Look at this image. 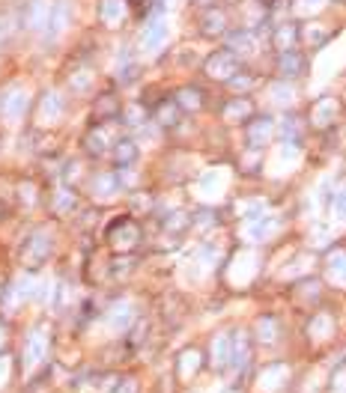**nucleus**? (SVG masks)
Returning <instances> with one entry per match:
<instances>
[{
  "label": "nucleus",
  "instance_id": "3",
  "mask_svg": "<svg viewBox=\"0 0 346 393\" xmlns=\"http://www.w3.org/2000/svg\"><path fill=\"white\" fill-rule=\"evenodd\" d=\"M108 242L114 244V248H135V244L140 242V227L131 218H117L114 223L108 227Z\"/></svg>",
  "mask_w": 346,
  "mask_h": 393
},
{
  "label": "nucleus",
  "instance_id": "37",
  "mask_svg": "<svg viewBox=\"0 0 346 393\" xmlns=\"http://www.w3.org/2000/svg\"><path fill=\"white\" fill-rule=\"evenodd\" d=\"M131 265H135V260H131V256H126V260H114V274H117V277L129 274V272H131Z\"/></svg>",
  "mask_w": 346,
  "mask_h": 393
},
{
  "label": "nucleus",
  "instance_id": "7",
  "mask_svg": "<svg viewBox=\"0 0 346 393\" xmlns=\"http://www.w3.org/2000/svg\"><path fill=\"white\" fill-rule=\"evenodd\" d=\"M301 42V27L293 24V21H277L272 27V48L281 54V51H293L296 45Z\"/></svg>",
  "mask_w": 346,
  "mask_h": 393
},
{
  "label": "nucleus",
  "instance_id": "5",
  "mask_svg": "<svg viewBox=\"0 0 346 393\" xmlns=\"http://www.w3.org/2000/svg\"><path fill=\"white\" fill-rule=\"evenodd\" d=\"M272 134H275V119L272 117H251L248 126H245V138H248L251 149H263V146L272 140Z\"/></svg>",
  "mask_w": 346,
  "mask_h": 393
},
{
  "label": "nucleus",
  "instance_id": "10",
  "mask_svg": "<svg viewBox=\"0 0 346 393\" xmlns=\"http://www.w3.org/2000/svg\"><path fill=\"white\" fill-rule=\"evenodd\" d=\"M48 13H51V6L45 3V0H30V3L24 6V27L27 30H45Z\"/></svg>",
  "mask_w": 346,
  "mask_h": 393
},
{
  "label": "nucleus",
  "instance_id": "33",
  "mask_svg": "<svg viewBox=\"0 0 346 393\" xmlns=\"http://www.w3.org/2000/svg\"><path fill=\"white\" fill-rule=\"evenodd\" d=\"M110 313H114V316H110V322H114L117 328H120V325H129V322H131V307H129V304H117Z\"/></svg>",
  "mask_w": 346,
  "mask_h": 393
},
{
  "label": "nucleus",
  "instance_id": "29",
  "mask_svg": "<svg viewBox=\"0 0 346 393\" xmlns=\"http://www.w3.org/2000/svg\"><path fill=\"white\" fill-rule=\"evenodd\" d=\"M227 87H230V89H236V93H248V89L257 87V75H251V72H239V75H233V77H230Z\"/></svg>",
  "mask_w": 346,
  "mask_h": 393
},
{
  "label": "nucleus",
  "instance_id": "30",
  "mask_svg": "<svg viewBox=\"0 0 346 393\" xmlns=\"http://www.w3.org/2000/svg\"><path fill=\"white\" fill-rule=\"evenodd\" d=\"M281 134L287 140H301V134H305V126H301V119L298 117H287L281 122Z\"/></svg>",
  "mask_w": 346,
  "mask_h": 393
},
{
  "label": "nucleus",
  "instance_id": "35",
  "mask_svg": "<svg viewBox=\"0 0 346 393\" xmlns=\"http://www.w3.org/2000/svg\"><path fill=\"white\" fill-rule=\"evenodd\" d=\"M257 328H260V340H275V334H277V322L272 319V316H266V319H260V325H257Z\"/></svg>",
  "mask_w": 346,
  "mask_h": 393
},
{
  "label": "nucleus",
  "instance_id": "21",
  "mask_svg": "<svg viewBox=\"0 0 346 393\" xmlns=\"http://www.w3.org/2000/svg\"><path fill=\"white\" fill-rule=\"evenodd\" d=\"M114 161L120 167H129V164H135L138 161V143L135 140H129V138H122L114 143Z\"/></svg>",
  "mask_w": 346,
  "mask_h": 393
},
{
  "label": "nucleus",
  "instance_id": "17",
  "mask_svg": "<svg viewBox=\"0 0 346 393\" xmlns=\"http://www.w3.org/2000/svg\"><path fill=\"white\" fill-rule=\"evenodd\" d=\"M122 15H126V0H102L99 3V21L108 27H114L122 21Z\"/></svg>",
  "mask_w": 346,
  "mask_h": 393
},
{
  "label": "nucleus",
  "instance_id": "28",
  "mask_svg": "<svg viewBox=\"0 0 346 393\" xmlns=\"http://www.w3.org/2000/svg\"><path fill=\"white\" fill-rule=\"evenodd\" d=\"M120 119L126 122V126H143V122H147V107L143 105H129V107H122Z\"/></svg>",
  "mask_w": 346,
  "mask_h": 393
},
{
  "label": "nucleus",
  "instance_id": "32",
  "mask_svg": "<svg viewBox=\"0 0 346 393\" xmlns=\"http://www.w3.org/2000/svg\"><path fill=\"white\" fill-rule=\"evenodd\" d=\"M272 96H277L275 98V102H281V105H289V102H293V87H289V81H281V84H275L272 87Z\"/></svg>",
  "mask_w": 346,
  "mask_h": 393
},
{
  "label": "nucleus",
  "instance_id": "31",
  "mask_svg": "<svg viewBox=\"0 0 346 393\" xmlns=\"http://www.w3.org/2000/svg\"><path fill=\"white\" fill-rule=\"evenodd\" d=\"M275 227H277V221H275V218H254V223H251V235H254V239H266V235H272V232H275Z\"/></svg>",
  "mask_w": 346,
  "mask_h": 393
},
{
  "label": "nucleus",
  "instance_id": "34",
  "mask_svg": "<svg viewBox=\"0 0 346 393\" xmlns=\"http://www.w3.org/2000/svg\"><path fill=\"white\" fill-rule=\"evenodd\" d=\"M284 15H289V0H272L269 3V21H277Z\"/></svg>",
  "mask_w": 346,
  "mask_h": 393
},
{
  "label": "nucleus",
  "instance_id": "24",
  "mask_svg": "<svg viewBox=\"0 0 346 393\" xmlns=\"http://www.w3.org/2000/svg\"><path fill=\"white\" fill-rule=\"evenodd\" d=\"M84 149H87V155H102L108 149V134L99 126L90 128L87 131V138H84Z\"/></svg>",
  "mask_w": 346,
  "mask_h": 393
},
{
  "label": "nucleus",
  "instance_id": "1",
  "mask_svg": "<svg viewBox=\"0 0 346 393\" xmlns=\"http://www.w3.org/2000/svg\"><path fill=\"white\" fill-rule=\"evenodd\" d=\"M203 72L212 77V81H230L233 75L242 72V57L239 54H233L230 48H221V51H212L206 63H203Z\"/></svg>",
  "mask_w": 346,
  "mask_h": 393
},
{
  "label": "nucleus",
  "instance_id": "6",
  "mask_svg": "<svg viewBox=\"0 0 346 393\" xmlns=\"http://www.w3.org/2000/svg\"><path fill=\"white\" fill-rule=\"evenodd\" d=\"M305 72H308V60L298 48L277 54V75H281V81H296V77H301Z\"/></svg>",
  "mask_w": 346,
  "mask_h": 393
},
{
  "label": "nucleus",
  "instance_id": "11",
  "mask_svg": "<svg viewBox=\"0 0 346 393\" xmlns=\"http://www.w3.org/2000/svg\"><path fill=\"white\" fill-rule=\"evenodd\" d=\"M167 39V24H164V18H152L147 30H143V36H140V48L143 51H159L161 45Z\"/></svg>",
  "mask_w": 346,
  "mask_h": 393
},
{
  "label": "nucleus",
  "instance_id": "23",
  "mask_svg": "<svg viewBox=\"0 0 346 393\" xmlns=\"http://www.w3.org/2000/svg\"><path fill=\"white\" fill-rule=\"evenodd\" d=\"M212 355H215V366L224 369L227 364H233V336L221 334L215 343H212Z\"/></svg>",
  "mask_w": 346,
  "mask_h": 393
},
{
  "label": "nucleus",
  "instance_id": "15",
  "mask_svg": "<svg viewBox=\"0 0 346 393\" xmlns=\"http://www.w3.org/2000/svg\"><path fill=\"white\" fill-rule=\"evenodd\" d=\"M310 119H314L317 128L334 126V119H338V102H334V98H319V102L314 105V114H310Z\"/></svg>",
  "mask_w": 346,
  "mask_h": 393
},
{
  "label": "nucleus",
  "instance_id": "16",
  "mask_svg": "<svg viewBox=\"0 0 346 393\" xmlns=\"http://www.w3.org/2000/svg\"><path fill=\"white\" fill-rule=\"evenodd\" d=\"M93 114H96V119H99V122L120 119V114H122V105H120V98H117V96L105 93V96H99V102H96V107H93Z\"/></svg>",
  "mask_w": 346,
  "mask_h": 393
},
{
  "label": "nucleus",
  "instance_id": "26",
  "mask_svg": "<svg viewBox=\"0 0 346 393\" xmlns=\"http://www.w3.org/2000/svg\"><path fill=\"white\" fill-rule=\"evenodd\" d=\"M138 72H140V66L129 57V54H120V69H117V81L120 84H131L138 77Z\"/></svg>",
  "mask_w": 346,
  "mask_h": 393
},
{
  "label": "nucleus",
  "instance_id": "2",
  "mask_svg": "<svg viewBox=\"0 0 346 393\" xmlns=\"http://www.w3.org/2000/svg\"><path fill=\"white\" fill-rule=\"evenodd\" d=\"M51 251H54L51 235L45 230H36L33 235H27L24 248H21V262H24L27 268H39V265H45Z\"/></svg>",
  "mask_w": 346,
  "mask_h": 393
},
{
  "label": "nucleus",
  "instance_id": "27",
  "mask_svg": "<svg viewBox=\"0 0 346 393\" xmlns=\"http://www.w3.org/2000/svg\"><path fill=\"white\" fill-rule=\"evenodd\" d=\"M60 114H63V102H60V96L57 93H48L45 98H42V117L45 119H60Z\"/></svg>",
  "mask_w": 346,
  "mask_h": 393
},
{
  "label": "nucleus",
  "instance_id": "41",
  "mask_svg": "<svg viewBox=\"0 0 346 393\" xmlns=\"http://www.w3.org/2000/svg\"><path fill=\"white\" fill-rule=\"evenodd\" d=\"M3 39H6V33H3V30H0V45H3Z\"/></svg>",
  "mask_w": 346,
  "mask_h": 393
},
{
  "label": "nucleus",
  "instance_id": "14",
  "mask_svg": "<svg viewBox=\"0 0 346 393\" xmlns=\"http://www.w3.org/2000/svg\"><path fill=\"white\" fill-rule=\"evenodd\" d=\"M173 98H176V105H180L182 110H188V114H192V110H200L206 105V93L200 87H180Z\"/></svg>",
  "mask_w": 346,
  "mask_h": 393
},
{
  "label": "nucleus",
  "instance_id": "12",
  "mask_svg": "<svg viewBox=\"0 0 346 393\" xmlns=\"http://www.w3.org/2000/svg\"><path fill=\"white\" fill-rule=\"evenodd\" d=\"M180 114H182V107L176 105V98H161V102H155V107H152V119L164 128L176 126V122H180Z\"/></svg>",
  "mask_w": 346,
  "mask_h": 393
},
{
  "label": "nucleus",
  "instance_id": "9",
  "mask_svg": "<svg viewBox=\"0 0 346 393\" xmlns=\"http://www.w3.org/2000/svg\"><path fill=\"white\" fill-rule=\"evenodd\" d=\"M227 48L239 57H251L257 51V33L251 27H239V30H230L227 33Z\"/></svg>",
  "mask_w": 346,
  "mask_h": 393
},
{
  "label": "nucleus",
  "instance_id": "4",
  "mask_svg": "<svg viewBox=\"0 0 346 393\" xmlns=\"http://www.w3.org/2000/svg\"><path fill=\"white\" fill-rule=\"evenodd\" d=\"M200 33H203L206 39H218V36H227L230 33V18L221 6H206L203 13H200Z\"/></svg>",
  "mask_w": 346,
  "mask_h": 393
},
{
  "label": "nucleus",
  "instance_id": "20",
  "mask_svg": "<svg viewBox=\"0 0 346 393\" xmlns=\"http://www.w3.org/2000/svg\"><path fill=\"white\" fill-rule=\"evenodd\" d=\"M120 188H122V185H120L117 173H99V176L93 179V194H96V197H102V200L120 194Z\"/></svg>",
  "mask_w": 346,
  "mask_h": 393
},
{
  "label": "nucleus",
  "instance_id": "13",
  "mask_svg": "<svg viewBox=\"0 0 346 393\" xmlns=\"http://www.w3.org/2000/svg\"><path fill=\"white\" fill-rule=\"evenodd\" d=\"M221 117H224L227 122H248L254 117L251 98H230V102L221 107Z\"/></svg>",
  "mask_w": 346,
  "mask_h": 393
},
{
  "label": "nucleus",
  "instance_id": "19",
  "mask_svg": "<svg viewBox=\"0 0 346 393\" xmlns=\"http://www.w3.org/2000/svg\"><path fill=\"white\" fill-rule=\"evenodd\" d=\"M45 349H48V340L42 336V331H36L33 336H27V346H24V364L33 366L45 357Z\"/></svg>",
  "mask_w": 346,
  "mask_h": 393
},
{
  "label": "nucleus",
  "instance_id": "39",
  "mask_svg": "<svg viewBox=\"0 0 346 393\" xmlns=\"http://www.w3.org/2000/svg\"><path fill=\"white\" fill-rule=\"evenodd\" d=\"M301 6H305V9H317V6H322V0H301Z\"/></svg>",
  "mask_w": 346,
  "mask_h": 393
},
{
  "label": "nucleus",
  "instance_id": "40",
  "mask_svg": "<svg viewBox=\"0 0 346 393\" xmlns=\"http://www.w3.org/2000/svg\"><path fill=\"white\" fill-rule=\"evenodd\" d=\"M194 3H197V6H203V9H206V6H215V3H218V0H194Z\"/></svg>",
  "mask_w": 346,
  "mask_h": 393
},
{
  "label": "nucleus",
  "instance_id": "36",
  "mask_svg": "<svg viewBox=\"0 0 346 393\" xmlns=\"http://www.w3.org/2000/svg\"><path fill=\"white\" fill-rule=\"evenodd\" d=\"M69 209H75V194L72 191H60L57 203H54V212H69Z\"/></svg>",
  "mask_w": 346,
  "mask_h": 393
},
{
  "label": "nucleus",
  "instance_id": "18",
  "mask_svg": "<svg viewBox=\"0 0 346 393\" xmlns=\"http://www.w3.org/2000/svg\"><path fill=\"white\" fill-rule=\"evenodd\" d=\"M24 110H27V93L24 89H13L9 98H3V117L15 122V119L24 117Z\"/></svg>",
  "mask_w": 346,
  "mask_h": 393
},
{
  "label": "nucleus",
  "instance_id": "25",
  "mask_svg": "<svg viewBox=\"0 0 346 393\" xmlns=\"http://www.w3.org/2000/svg\"><path fill=\"white\" fill-rule=\"evenodd\" d=\"M248 361H251V343H248V336L245 334H236L233 336V364L242 369Z\"/></svg>",
  "mask_w": 346,
  "mask_h": 393
},
{
  "label": "nucleus",
  "instance_id": "38",
  "mask_svg": "<svg viewBox=\"0 0 346 393\" xmlns=\"http://www.w3.org/2000/svg\"><path fill=\"white\" fill-rule=\"evenodd\" d=\"M334 215L340 221H346V191H340L338 197H334Z\"/></svg>",
  "mask_w": 346,
  "mask_h": 393
},
{
  "label": "nucleus",
  "instance_id": "22",
  "mask_svg": "<svg viewBox=\"0 0 346 393\" xmlns=\"http://www.w3.org/2000/svg\"><path fill=\"white\" fill-rule=\"evenodd\" d=\"M331 39V30L322 27V24H305L301 27V42L310 45V48H319V45H326Z\"/></svg>",
  "mask_w": 346,
  "mask_h": 393
},
{
  "label": "nucleus",
  "instance_id": "8",
  "mask_svg": "<svg viewBox=\"0 0 346 393\" xmlns=\"http://www.w3.org/2000/svg\"><path fill=\"white\" fill-rule=\"evenodd\" d=\"M69 18H72V6H69V0H57V3H51L48 24H45V36H48V39L63 36V30L69 27Z\"/></svg>",
  "mask_w": 346,
  "mask_h": 393
}]
</instances>
